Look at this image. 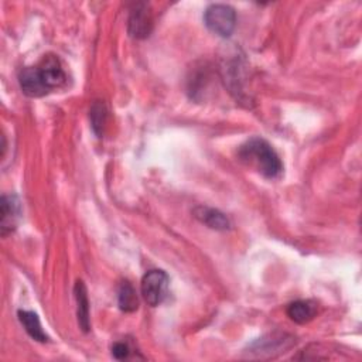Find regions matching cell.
I'll return each instance as SVG.
<instances>
[{"label":"cell","instance_id":"52a82bcc","mask_svg":"<svg viewBox=\"0 0 362 362\" xmlns=\"http://www.w3.org/2000/svg\"><path fill=\"white\" fill-rule=\"evenodd\" d=\"M18 82H20V88L23 90V93L30 98H40L49 92V89L44 83L37 66L23 68L18 74Z\"/></svg>","mask_w":362,"mask_h":362},{"label":"cell","instance_id":"5bb4252c","mask_svg":"<svg viewBox=\"0 0 362 362\" xmlns=\"http://www.w3.org/2000/svg\"><path fill=\"white\" fill-rule=\"evenodd\" d=\"M106 113H107L106 107L102 102H95L90 107V112H89L92 129L99 137L103 133V127H105V123H106Z\"/></svg>","mask_w":362,"mask_h":362},{"label":"cell","instance_id":"4fadbf2b","mask_svg":"<svg viewBox=\"0 0 362 362\" xmlns=\"http://www.w3.org/2000/svg\"><path fill=\"white\" fill-rule=\"evenodd\" d=\"M117 303H119V308L124 313H133L139 307V300H137L136 291L127 280L122 281L119 286Z\"/></svg>","mask_w":362,"mask_h":362},{"label":"cell","instance_id":"5b68a950","mask_svg":"<svg viewBox=\"0 0 362 362\" xmlns=\"http://www.w3.org/2000/svg\"><path fill=\"white\" fill-rule=\"evenodd\" d=\"M129 34L134 38H146L153 30V16L147 3H137L129 16Z\"/></svg>","mask_w":362,"mask_h":362},{"label":"cell","instance_id":"ba28073f","mask_svg":"<svg viewBox=\"0 0 362 362\" xmlns=\"http://www.w3.org/2000/svg\"><path fill=\"white\" fill-rule=\"evenodd\" d=\"M0 208H1L0 229H1V235L6 236L16 229L18 219H20L21 206H20V201L16 195H3Z\"/></svg>","mask_w":362,"mask_h":362},{"label":"cell","instance_id":"8992f818","mask_svg":"<svg viewBox=\"0 0 362 362\" xmlns=\"http://www.w3.org/2000/svg\"><path fill=\"white\" fill-rule=\"evenodd\" d=\"M37 68H38V72H40L45 86L49 90L54 89V88L61 86L65 82V72L62 69V65H61L59 59L55 55H52V54L45 55L40 61Z\"/></svg>","mask_w":362,"mask_h":362},{"label":"cell","instance_id":"30bf717a","mask_svg":"<svg viewBox=\"0 0 362 362\" xmlns=\"http://www.w3.org/2000/svg\"><path fill=\"white\" fill-rule=\"evenodd\" d=\"M74 294L76 300V317H78V324L82 328V331L88 332L90 328L89 322V300H88V291L86 286L83 284L82 280H76L74 286Z\"/></svg>","mask_w":362,"mask_h":362},{"label":"cell","instance_id":"7a4b0ae2","mask_svg":"<svg viewBox=\"0 0 362 362\" xmlns=\"http://www.w3.org/2000/svg\"><path fill=\"white\" fill-rule=\"evenodd\" d=\"M205 25L219 37H230L236 25V13L228 4H211L204 13Z\"/></svg>","mask_w":362,"mask_h":362},{"label":"cell","instance_id":"277c9868","mask_svg":"<svg viewBox=\"0 0 362 362\" xmlns=\"http://www.w3.org/2000/svg\"><path fill=\"white\" fill-rule=\"evenodd\" d=\"M168 276L165 272L153 269L141 279V294L147 304L156 307L164 301L168 290Z\"/></svg>","mask_w":362,"mask_h":362},{"label":"cell","instance_id":"6da1fadb","mask_svg":"<svg viewBox=\"0 0 362 362\" xmlns=\"http://www.w3.org/2000/svg\"><path fill=\"white\" fill-rule=\"evenodd\" d=\"M238 157L266 178H277L283 171V164L277 153L260 137H252L243 143L238 151Z\"/></svg>","mask_w":362,"mask_h":362},{"label":"cell","instance_id":"3957f363","mask_svg":"<svg viewBox=\"0 0 362 362\" xmlns=\"http://www.w3.org/2000/svg\"><path fill=\"white\" fill-rule=\"evenodd\" d=\"M294 344V338L287 334H267L247 348L249 356L253 358H274L280 354H284Z\"/></svg>","mask_w":362,"mask_h":362},{"label":"cell","instance_id":"9a60e30c","mask_svg":"<svg viewBox=\"0 0 362 362\" xmlns=\"http://www.w3.org/2000/svg\"><path fill=\"white\" fill-rule=\"evenodd\" d=\"M112 355L116 358V359H126L129 358L130 355V348L127 344L124 342H116L113 346H112Z\"/></svg>","mask_w":362,"mask_h":362},{"label":"cell","instance_id":"7c38bea8","mask_svg":"<svg viewBox=\"0 0 362 362\" xmlns=\"http://www.w3.org/2000/svg\"><path fill=\"white\" fill-rule=\"evenodd\" d=\"M18 320L21 322V325L24 327L25 332L35 341L38 342H47L48 337L47 334L42 331L41 328V322L40 318L33 311H25V310H20L18 311Z\"/></svg>","mask_w":362,"mask_h":362},{"label":"cell","instance_id":"9c48e42d","mask_svg":"<svg viewBox=\"0 0 362 362\" xmlns=\"http://www.w3.org/2000/svg\"><path fill=\"white\" fill-rule=\"evenodd\" d=\"M194 216L201 223L206 225L208 228H211L214 230L230 229V221L228 219V216L215 208H209V206H204V205L197 206L194 209Z\"/></svg>","mask_w":362,"mask_h":362},{"label":"cell","instance_id":"8fae6325","mask_svg":"<svg viewBox=\"0 0 362 362\" xmlns=\"http://www.w3.org/2000/svg\"><path fill=\"white\" fill-rule=\"evenodd\" d=\"M287 315L297 324H305L317 315V303L311 300L293 301L287 307Z\"/></svg>","mask_w":362,"mask_h":362}]
</instances>
